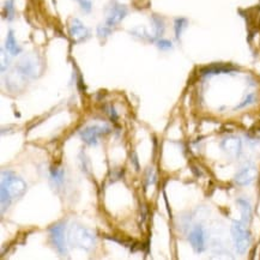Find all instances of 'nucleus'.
Returning a JSON list of instances; mask_svg holds the SVG:
<instances>
[{
  "instance_id": "a211bd4d",
  "label": "nucleus",
  "mask_w": 260,
  "mask_h": 260,
  "mask_svg": "<svg viewBox=\"0 0 260 260\" xmlns=\"http://www.w3.org/2000/svg\"><path fill=\"white\" fill-rule=\"evenodd\" d=\"M231 71V69L228 66L224 65H218V66H210V68H206L205 70H203V73L205 75H210V73H223V72H228Z\"/></svg>"
},
{
  "instance_id": "9b49d317",
  "label": "nucleus",
  "mask_w": 260,
  "mask_h": 260,
  "mask_svg": "<svg viewBox=\"0 0 260 260\" xmlns=\"http://www.w3.org/2000/svg\"><path fill=\"white\" fill-rule=\"evenodd\" d=\"M221 149L232 157H239L242 151V142L238 137H226L221 142Z\"/></svg>"
},
{
  "instance_id": "20e7f679",
  "label": "nucleus",
  "mask_w": 260,
  "mask_h": 260,
  "mask_svg": "<svg viewBox=\"0 0 260 260\" xmlns=\"http://www.w3.org/2000/svg\"><path fill=\"white\" fill-rule=\"evenodd\" d=\"M232 236L234 240V245L236 252L242 254L247 251L251 236L246 228V224L242 221H234L232 224Z\"/></svg>"
},
{
  "instance_id": "423d86ee",
  "label": "nucleus",
  "mask_w": 260,
  "mask_h": 260,
  "mask_svg": "<svg viewBox=\"0 0 260 260\" xmlns=\"http://www.w3.org/2000/svg\"><path fill=\"white\" fill-rule=\"evenodd\" d=\"M49 238L60 255L68 254V246L65 240V224L58 223L49 229Z\"/></svg>"
},
{
  "instance_id": "f03ea898",
  "label": "nucleus",
  "mask_w": 260,
  "mask_h": 260,
  "mask_svg": "<svg viewBox=\"0 0 260 260\" xmlns=\"http://www.w3.org/2000/svg\"><path fill=\"white\" fill-rule=\"evenodd\" d=\"M69 241L75 247H79L90 251L94 248L96 243V238L94 233L89 231L88 228L83 225H75L69 232Z\"/></svg>"
},
{
  "instance_id": "6e6552de",
  "label": "nucleus",
  "mask_w": 260,
  "mask_h": 260,
  "mask_svg": "<svg viewBox=\"0 0 260 260\" xmlns=\"http://www.w3.org/2000/svg\"><path fill=\"white\" fill-rule=\"evenodd\" d=\"M69 32L71 36L72 41L75 42H84L90 38V31L86 26L77 18L71 19L69 25Z\"/></svg>"
},
{
  "instance_id": "dca6fc26",
  "label": "nucleus",
  "mask_w": 260,
  "mask_h": 260,
  "mask_svg": "<svg viewBox=\"0 0 260 260\" xmlns=\"http://www.w3.org/2000/svg\"><path fill=\"white\" fill-rule=\"evenodd\" d=\"M64 174L65 172L62 169H56L55 167L51 169V180L55 186L61 185L62 181H64Z\"/></svg>"
},
{
  "instance_id": "9d476101",
  "label": "nucleus",
  "mask_w": 260,
  "mask_h": 260,
  "mask_svg": "<svg viewBox=\"0 0 260 260\" xmlns=\"http://www.w3.org/2000/svg\"><path fill=\"white\" fill-rule=\"evenodd\" d=\"M256 175H258V172H256L255 167L253 165H247L242 167V168L236 173L234 181L236 185L239 186H247L251 185V183L254 181Z\"/></svg>"
},
{
  "instance_id": "4be33fe9",
  "label": "nucleus",
  "mask_w": 260,
  "mask_h": 260,
  "mask_svg": "<svg viewBox=\"0 0 260 260\" xmlns=\"http://www.w3.org/2000/svg\"><path fill=\"white\" fill-rule=\"evenodd\" d=\"M146 185H154L155 181H156V175L154 171H152V168H149L148 171H146Z\"/></svg>"
},
{
  "instance_id": "412c9836",
  "label": "nucleus",
  "mask_w": 260,
  "mask_h": 260,
  "mask_svg": "<svg viewBox=\"0 0 260 260\" xmlns=\"http://www.w3.org/2000/svg\"><path fill=\"white\" fill-rule=\"evenodd\" d=\"M157 47L161 49V51H168V49L173 48V43L169 41V40L159 39L157 40Z\"/></svg>"
},
{
  "instance_id": "aec40b11",
  "label": "nucleus",
  "mask_w": 260,
  "mask_h": 260,
  "mask_svg": "<svg viewBox=\"0 0 260 260\" xmlns=\"http://www.w3.org/2000/svg\"><path fill=\"white\" fill-rule=\"evenodd\" d=\"M78 3V5L81 6V9L84 11L85 13H89L92 9V3L91 0H76Z\"/></svg>"
},
{
  "instance_id": "1a4fd4ad",
  "label": "nucleus",
  "mask_w": 260,
  "mask_h": 260,
  "mask_svg": "<svg viewBox=\"0 0 260 260\" xmlns=\"http://www.w3.org/2000/svg\"><path fill=\"white\" fill-rule=\"evenodd\" d=\"M188 241L197 253H202L205 251L206 235L204 228H203L201 224H197L194 228L192 229L188 235Z\"/></svg>"
},
{
  "instance_id": "5701e85b",
  "label": "nucleus",
  "mask_w": 260,
  "mask_h": 260,
  "mask_svg": "<svg viewBox=\"0 0 260 260\" xmlns=\"http://www.w3.org/2000/svg\"><path fill=\"white\" fill-rule=\"evenodd\" d=\"M9 64H10L9 55L6 54L4 49H2V72H5V70L8 69Z\"/></svg>"
},
{
  "instance_id": "f257e3e1",
  "label": "nucleus",
  "mask_w": 260,
  "mask_h": 260,
  "mask_svg": "<svg viewBox=\"0 0 260 260\" xmlns=\"http://www.w3.org/2000/svg\"><path fill=\"white\" fill-rule=\"evenodd\" d=\"M26 191V183L23 179L19 178L15 173L10 171L2 172V212L4 213L5 210L11 205L15 199L21 198Z\"/></svg>"
},
{
  "instance_id": "f3484780",
  "label": "nucleus",
  "mask_w": 260,
  "mask_h": 260,
  "mask_svg": "<svg viewBox=\"0 0 260 260\" xmlns=\"http://www.w3.org/2000/svg\"><path fill=\"white\" fill-rule=\"evenodd\" d=\"M15 17V5L13 0H6L4 4V18L8 21H12Z\"/></svg>"
},
{
  "instance_id": "2eb2a0df",
  "label": "nucleus",
  "mask_w": 260,
  "mask_h": 260,
  "mask_svg": "<svg viewBox=\"0 0 260 260\" xmlns=\"http://www.w3.org/2000/svg\"><path fill=\"white\" fill-rule=\"evenodd\" d=\"M188 25V21L186 18H176L174 22V30H175V39L180 40L181 39V35L183 32V30L187 28Z\"/></svg>"
},
{
  "instance_id": "6ab92c4d",
  "label": "nucleus",
  "mask_w": 260,
  "mask_h": 260,
  "mask_svg": "<svg viewBox=\"0 0 260 260\" xmlns=\"http://www.w3.org/2000/svg\"><path fill=\"white\" fill-rule=\"evenodd\" d=\"M112 34V28L107 24L99 25L98 28V36L100 39H107L109 35Z\"/></svg>"
},
{
  "instance_id": "393cba45",
  "label": "nucleus",
  "mask_w": 260,
  "mask_h": 260,
  "mask_svg": "<svg viewBox=\"0 0 260 260\" xmlns=\"http://www.w3.org/2000/svg\"><path fill=\"white\" fill-rule=\"evenodd\" d=\"M109 111H111L109 112V116H111V119L113 120V121H115V120L118 119V114H116V112L114 111V108H113V107L112 108H109Z\"/></svg>"
},
{
  "instance_id": "39448f33",
  "label": "nucleus",
  "mask_w": 260,
  "mask_h": 260,
  "mask_svg": "<svg viewBox=\"0 0 260 260\" xmlns=\"http://www.w3.org/2000/svg\"><path fill=\"white\" fill-rule=\"evenodd\" d=\"M128 10L124 4L120 3H111L106 10V23L108 26H116L127 16Z\"/></svg>"
},
{
  "instance_id": "b1692460",
  "label": "nucleus",
  "mask_w": 260,
  "mask_h": 260,
  "mask_svg": "<svg viewBox=\"0 0 260 260\" xmlns=\"http://www.w3.org/2000/svg\"><path fill=\"white\" fill-rule=\"evenodd\" d=\"M254 101H255V96L253 95V94H251V95H248L247 98H246L245 100H243V102L240 103V105H239L238 107H236V108H243V107L252 105V103L254 102Z\"/></svg>"
},
{
  "instance_id": "7ed1b4c3",
  "label": "nucleus",
  "mask_w": 260,
  "mask_h": 260,
  "mask_svg": "<svg viewBox=\"0 0 260 260\" xmlns=\"http://www.w3.org/2000/svg\"><path fill=\"white\" fill-rule=\"evenodd\" d=\"M16 70L24 78H38L41 75L42 62L38 55L28 54L19 60Z\"/></svg>"
},
{
  "instance_id": "ddd939ff",
  "label": "nucleus",
  "mask_w": 260,
  "mask_h": 260,
  "mask_svg": "<svg viewBox=\"0 0 260 260\" xmlns=\"http://www.w3.org/2000/svg\"><path fill=\"white\" fill-rule=\"evenodd\" d=\"M238 203L240 210H241V215H242V222L245 223V224H248L249 222H251L252 219V206H251V203H249L247 199L245 198H239Z\"/></svg>"
},
{
  "instance_id": "f8f14e48",
  "label": "nucleus",
  "mask_w": 260,
  "mask_h": 260,
  "mask_svg": "<svg viewBox=\"0 0 260 260\" xmlns=\"http://www.w3.org/2000/svg\"><path fill=\"white\" fill-rule=\"evenodd\" d=\"M5 49H6V52L10 53V54L13 55V56L18 55L19 53H22L21 46H19L17 43V40H16L15 34H13L12 30H10L8 36H6Z\"/></svg>"
},
{
  "instance_id": "0eeeda50",
  "label": "nucleus",
  "mask_w": 260,
  "mask_h": 260,
  "mask_svg": "<svg viewBox=\"0 0 260 260\" xmlns=\"http://www.w3.org/2000/svg\"><path fill=\"white\" fill-rule=\"evenodd\" d=\"M111 129L107 126H89V127H85L84 129L81 131V138L82 141L86 143L88 145H96L99 143V137L102 135H106Z\"/></svg>"
},
{
  "instance_id": "4468645a",
  "label": "nucleus",
  "mask_w": 260,
  "mask_h": 260,
  "mask_svg": "<svg viewBox=\"0 0 260 260\" xmlns=\"http://www.w3.org/2000/svg\"><path fill=\"white\" fill-rule=\"evenodd\" d=\"M152 23V39L154 41H157L159 38L165 32V22H163L162 17H159L157 15H154L151 18Z\"/></svg>"
}]
</instances>
